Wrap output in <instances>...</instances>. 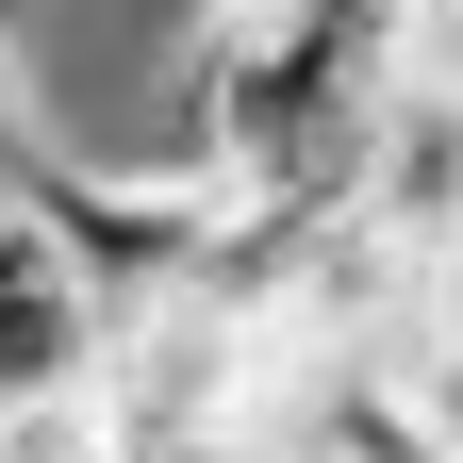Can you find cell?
<instances>
[{
	"label": "cell",
	"instance_id": "obj_7",
	"mask_svg": "<svg viewBox=\"0 0 463 463\" xmlns=\"http://www.w3.org/2000/svg\"><path fill=\"white\" fill-rule=\"evenodd\" d=\"M116 463H265V430H183V447H116Z\"/></svg>",
	"mask_w": 463,
	"mask_h": 463
},
{
	"label": "cell",
	"instance_id": "obj_8",
	"mask_svg": "<svg viewBox=\"0 0 463 463\" xmlns=\"http://www.w3.org/2000/svg\"><path fill=\"white\" fill-rule=\"evenodd\" d=\"M430 331L463 347V232H447V249H430Z\"/></svg>",
	"mask_w": 463,
	"mask_h": 463
},
{
	"label": "cell",
	"instance_id": "obj_2",
	"mask_svg": "<svg viewBox=\"0 0 463 463\" xmlns=\"http://www.w3.org/2000/svg\"><path fill=\"white\" fill-rule=\"evenodd\" d=\"M83 397L116 414V447H183V430H249L265 364H249V347H232L199 298H133V315H99Z\"/></svg>",
	"mask_w": 463,
	"mask_h": 463
},
{
	"label": "cell",
	"instance_id": "obj_4",
	"mask_svg": "<svg viewBox=\"0 0 463 463\" xmlns=\"http://www.w3.org/2000/svg\"><path fill=\"white\" fill-rule=\"evenodd\" d=\"M83 364H99V298L50 265L33 215H0V397H67Z\"/></svg>",
	"mask_w": 463,
	"mask_h": 463
},
{
	"label": "cell",
	"instance_id": "obj_3",
	"mask_svg": "<svg viewBox=\"0 0 463 463\" xmlns=\"http://www.w3.org/2000/svg\"><path fill=\"white\" fill-rule=\"evenodd\" d=\"M347 215H364L381 249H414V265L463 232V83L430 67V50L364 99V133H347Z\"/></svg>",
	"mask_w": 463,
	"mask_h": 463
},
{
	"label": "cell",
	"instance_id": "obj_1",
	"mask_svg": "<svg viewBox=\"0 0 463 463\" xmlns=\"http://www.w3.org/2000/svg\"><path fill=\"white\" fill-rule=\"evenodd\" d=\"M17 215L50 232V265H67L99 315H133V298H183V265H199V232H215V183H183V165H83V149H50V183H33Z\"/></svg>",
	"mask_w": 463,
	"mask_h": 463
},
{
	"label": "cell",
	"instance_id": "obj_6",
	"mask_svg": "<svg viewBox=\"0 0 463 463\" xmlns=\"http://www.w3.org/2000/svg\"><path fill=\"white\" fill-rule=\"evenodd\" d=\"M397 397H414V430H430V463H463V347L430 331L414 364H397Z\"/></svg>",
	"mask_w": 463,
	"mask_h": 463
},
{
	"label": "cell",
	"instance_id": "obj_5",
	"mask_svg": "<svg viewBox=\"0 0 463 463\" xmlns=\"http://www.w3.org/2000/svg\"><path fill=\"white\" fill-rule=\"evenodd\" d=\"M0 463H116V414L67 381V397H0Z\"/></svg>",
	"mask_w": 463,
	"mask_h": 463
}]
</instances>
